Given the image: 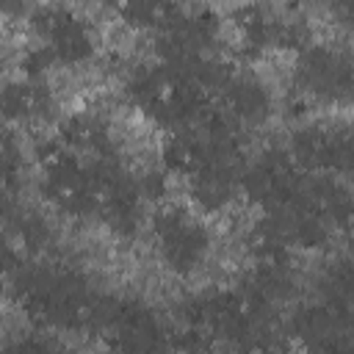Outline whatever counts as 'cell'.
<instances>
[{"instance_id":"2e32d148","label":"cell","mask_w":354,"mask_h":354,"mask_svg":"<svg viewBox=\"0 0 354 354\" xmlns=\"http://www.w3.org/2000/svg\"><path fill=\"white\" fill-rule=\"evenodd\" d=\"M22 171V152L17 138L11 136V130L0 127V183L6 188H14Z\"/></svg>"},{"instance_id":"7a4b0ae2","label":"cell","mask_w":354,"mask_h":354,"mask_svg":"<svg viewBox=\"0 0 354 354\" xmlns=\"http://www.w3.org/2000/svg\"><path fill=\"white\" fill-rule=\"evenodd\" d=\"M152 232L163 263L177 274H191L210 246L207 230L177 205H166L152 216Z\"/></svg>"},{"instance_id":"3957f363","label":"cell","mask_w":354,"mask_h":354,"mask_svg":"<svg viewBox=\"0 0 354 354\" xmlns=\"http://www.w3.org/2000/svg\"><path fill=\"white\" fill-rule=\"evenodd\" d=\"M86 191L91 213L102 216L116 232L130 235L136 232L138 221V188L113 166L97 163L86 171Z\"/></svg>"},{"instance_id":"5bb4252c","label":"cell","mask_w":354,"mask_h":354,"mask_svg":"<svg viewBox=\"0 0 354 354\" xmlns=\"http://www.w3.org/2000/svg\"><path fill=\"white\" fill-rule=\"evenodd\" d=\"M268 44L271 47H288V50H307L310 47V30L285 17H271L268 25Z\"/></svg>"},{"instance_id":"277c9868","label":"cell","mask_w":354,"mask_h":354,"mask_svg":"<svg viewBox=\"0 0 354 354\" xmlns=\"http://www.w3.org/2000/svg\"><path fill=\"white\" fill-rule=\"evenodd\" d=\"M30 25L36 36L55 53L58 61L64 64H83L94 53V39L86 30L83 19H77L72 11L58 8V6H44L33 11Z\"/></svg>"},{"instance_id":"9c48e42d","label":"cell","mask_w":354,"mask_h":354,"mask_svg":"<svg viewBox=\"0 0 354 354\" xmlns=\"http://www.w3.org/2000/svg\"><path fill=\"white\" fill-rule=\"evenodd\" d=\"M160 158H163V166H166L171 174L188 180L191 174H196L199 169L207 166L210 152H207V144L202 141L199 133H188V130H183V127H174V130L163 138Z\"/></svg>"},{"instance_id":"7c38bea8","label":"cell","mask_w":354,"mask_h":354,"mask_svg":"<svg viewBox=\"0 0 354 354\" xmlns=\"http://www.w3.org/2000/svg\"><path fill=\"white\" fill-rule=\"evenodd\" d=\"M232 30L241 41V55L243 58H254L257 53H263L268 47V25H271V14L257 6V3H243L232 11L230 17Z\"/></svg>"},{"instance_id":"e0dca14e","label":"cell","mask_w":354,"mask_h":354,"mask_svg":"<svg viewBox=\"0 0 354 354\" xmlns=\"http://www.w3.org/2000/svg\"><path fill=\"white\" fill-rule=\"evenodd\" d=\"M58 58H55V53L47 47V44H41V47H36V50H30L28 55H25V61H22V66H25V72H28V77H41L53 64H55Z\"/></svg>"},{"instance_id":"52a82bcc","label":"cell","mask_w":354,"mask_h":354,"mask_svg":"<svg viewBox=\"0 0 354 354\" xmlns=\"http://www.w3.org/2000/svg\"><path fill=\"white\" fill-rule=\"evenodd\" d=\"M50 111H53L50 88L36 77H28L22 83H8L6 88H0V113L6 119L36 122L44 119Z\"/></svg>"},{"instance_id":"ac0fdd59","label":"cell","mask_w":354,"mask_h":354,"mask_svg":"<svg viewBox=\"0 0 354 354\" xmlns=\"http://www.w3.org/2000/svg\"><path fill=\"white\" fill-rule=\"evenodd\" d=\"M105 6H108L116 17H122L127 25L141 28V11H144V3H141V0H105Z\"/></svg>"},{"instance_id":"4fadbf2b","label":"cell","mask_w":354,"mask_h":354,"mask_svg":"<svg viewBox=\"0 0 354 354\" xmlns=\"http://www.w3.org/2000/svg\"><path fill=\"white\" fill-rule=\"evenodd\" d=\"M72 152H102L105 149V141H108V133L105 127L94 119V116H69L64 124H61V136H58Z\"/></svg>"},{"instance_id":"6da1fadb","label":"cell","mask_w":354,"mask_h":354,"mask_svg":"<svg viewBox=\"0 0 354 354\" xmlns=\"http://www.w3.org/2000/svg\"><path fill=\"white\" fill-rule=\"evenodd\" d=\"M136 100L147 116L166 127H180L191 122L205 105V91L177 66L160 64L136 80Z\"/></svg>"},{"instance_id":"d6986e66","label":"cell","mask_w":354,"mask_h":354,"mask_svg":"<svg viewBox=\"0 0 354 354\" xmlns=\"http://www.w3.org/2000/svg\"><path fill=\"white\" fill-rule=\"evenodd\" d=\"M19 266H22V260L14 254V249L8 246V241L0 235V279L8 277V274H14Z\"/></svg>"},{"instance_id":"9a60e30c","label":"cell","mask_w":354,"mask_h":354,"mask_svg":"<svg viewBox=\"0 0 354 354\" xmlns=\"http://www.w3.org/2000/svg\"><path fill=\"white\" fill-rule=\"evenodd\" d=\"M36 163L44 174H55V171H64V169L75 166L77 158L61 138H47L41 144H36Z\"/></svg>"},{"instance_id":"ffe728a7","label":"cell","mask_w":354,"mask_h":354,"mask_svg":"<svg viewBox=\"0 0 354 354\" xmlns=\"http://www.w3.org/2000/svg\"><path fill=\"white\" fill-rule=\"evenodd\" d=\"M28 8V0H0V11L8 17H19Z\"/></svg>"},{"instance_id":"8992f818","label":"cell","mask_w":354,"mask_h":354,"mask_svg":"<svg viewBox=\"0 0 354 354\" xmlns=\"http://www.w3.org/2000/svg\"><path fill=\"white\" fill-rule=\"evenodd\" d=\"M299 80L304 88L315 94H335L348 91V66L346 61H337L332 53L307 47L299 61Z\"/></svg>"},{"instance_id":"30bf717a","label":"cell","mask_w":354,"mask_h":354,"mask_svg":"<svg viewBox=\"0 0 354 354\" xmlns=\"http://www.w3.org/2000/svg\"><path fill=\"white\" fill-rule=\"evenodd\" d=\"M44 199L66 216L91 213L88 191H86V169H80V163H75L64 171L44 174Z\"/></svg>"},{"instance_id":"8fae6325","label":"cell","mask_w":354,"mask_h":354,"mask_svg":"<svg viewBox=\"0 0 354 354\" xmlns=\"http://www.w3.org/2000/svg\"><path fill=\"white\" fill-rule=\"evenodd\" d=\"M288 158L299 171H329L335 158V133L324 127H304L293 136Z\"/></svg>"},{"instance_id":"44dd1931","label":"cell","mask_w":354,"mask_h":354,"mask_svg":"<svg viewBox=\"0 0 354 354\" xmlns=\"http://www.w3.org/2000/svg\"><path fill=\"white\" fill-rule=\"evenodd\" d=\"M8 213H11V199L0 191V221H6V218H8Z\"/></svg>"},{"instance_id":"5b68a950","label":"cell","mask_w":354,"mask_h":354,"mask_svg":"<svg viewBox=\"0 0 354 354\" xmlns=\"http://www.w3.org/2000/svg\"><path fill=\"white\" fill-rule=\"evenodd\" d=\"M218 97H221V111L232 122L257 124V122H263L271 113L268 91L254 77H235V75H230V80L218 88Z\"/></svg>"},{"instance_id":"ba28073f","label":"cell","mask_w":354,"mask_h":354,"mask_svg":"<svg viewBox=\"0 0 354 354\" xmlns=\"http://www.w3.org/2000/svg\"><path fill=\"white\" fill-rule=\"evenodd\" d=\"M188 194L191 199L207 210V213H216L221 207H227L235 196V177H232V169L227 163H218V160H207L205 169H199L196 174L188 177Z\"/></svg>"},{"instance_id":"7402d4cb","label":"cell","mask_w":354,"mask_h":354,"mask_svg":"<svg viewBox=\"0 0 354 354\" xmlns=\"http://www.w3.org/2000/svg\"><path fill=\"white\" fill-rule=\"evenodd\" d=\"M290 3H307V0H290Z\"/></svg>"}]
</instances>
